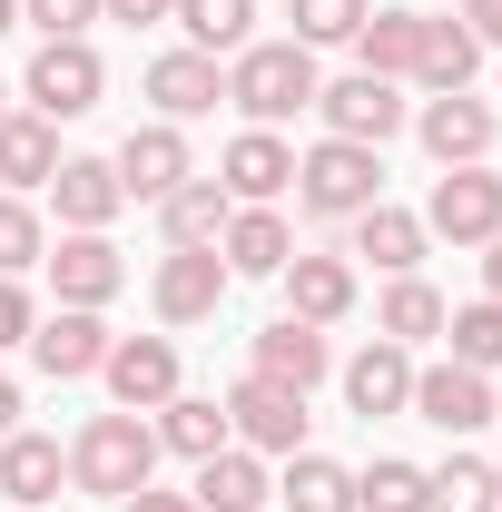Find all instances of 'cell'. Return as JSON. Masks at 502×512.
I'll list each match as a JSON object with an SVG mask.
<instances>
[{"instance_id": "1", "label": "cell", "mask_w": 502, "mask_h": 512, "mask_svg": "<svg viewBox=\"0 0 502 512\" xmlns=\"http://www.w3.org/2000/svg\"><path fill=\"white\" fill-rule=\"evenodd\" d=\"M315 50L296 40H247L237 60H227V109H247V128H286L296 109H315Z\"/></svg>"}, {"instance_id": "2", "label": "cell", "mask_w": 502, "mask_h": 512, "mask_svg": "<svg viewBox=\"0 0 502 512\" xmlns=\"http://www.w3.org/2000/svg\"><path fill=\"white\" fill-rule=\"evenodd\" d=\"M69 483L99 503H128L138 483H158V424L148 414H89L69 444Z\"/></svg>"}, {"instance_id": "3", "label": "cell", "mask_w": 502, "mask_h": 512, "mask_svg": "<svg viewBox=\"0 0 502 512\" xmlns=\"http://www.w3.org/2000/svg\"><path fill=\"white\" fill-rule=\"evenodd\" d=\"M384 197V148H355V138H315L296 158V207L306 217H365Z\"/></svg>"}, {"instance_id": "4", "label": "cell", "mask_w": 502, "mask_h": 512, "mask_svg": "<svg viewBox=\"0 0 502 512\" xmlns=\"http://www.w3.org/2000/svg\"><path fill=\"white\" fill-rule=\"evenodd\" d=\"M99 89H109V69H99L89 40H40L30 69H20V99H30L40 119H89V109H99Z\"/></svg>"}, {"instance_id": "5", "label": "cell", "mask_w": 502, "mask_h": 512, "mask_svg": "<svg viewBox=\"0 0 502 512\" xmlns=\"http://www.w3.org/2000/svg\"><path fill=\"white\" fill-rule=\"evenodd\" d=\"M315 119H325V138L384 148V138L414 119V109H404V79H375V69H355V79H325V89H315Z\"/></svg>"}, {"instance_id": "6", "label": "cell", "mask_w": 502, "mask_h": 512, "mask_svg": "<svg viewBox=\"0 0 502 512\" xmlns=\"http://www.w3.org/2000/svg\"><path fill=\"white\" fill-rule=\"evenodd\" d=\"M227 256L217 247H168L158 256V276H148V306H158V325H207L217 306H227Z\"/></svg>"}, {"instance_id": "7", "label": "cell", "mask_w": 502, "mask_h": 512, "mask_svg": "<svg viewBox=\"0 0 502 512\" xmlns=\"http://www.w3.org/2000/svg\"><path fill=\"white\" fill-rule=\"evenodd\" d=\"M424 237H453V247L502 237V178H493V158H483V168H443V178H434V197H424Z\"/></svg>"}, {"instance_id": "8", "label": "cell", "mask_w": 502, "mask_h": 512, "mask_svg": "<svg viewBox=\"0 0 502 512\" xmlns=\"http://www.w3.org/2000/svg\"><path fill=\"white\" fill-rule=\"evenodd\" d=\"M493 128L502 119L473 99V89H434V99L414 109V138H424L434 168H483V158H493Z\"/></svg>"}, {"instance_id": "9", "label": "cell", "mask_w": 502, "mask_h": 512, "mask_svg": "<svg viewBox=\"0 0 502 512\" xmlns=\"http://www.w3.org/2000/svg\"><path fill=\"white\" fill-rule=\"evenodd\" d=\"M109 168H119V188H128V197H148V207H158L168 188H188V178H197L188 128H168V119H138V128L119 138V158H109Z\"/></svg>"}, {"instance_id": "10", "label": "cell", "mask_w": 502, "mask_h": 512, "mask_svg": "<svg viewBox=\"0 0 502 512\" xmlns=\"http://www.w3.org/2000/svg\"><path fill=\"white\" fill-rule=\"evenodd\" d=\"M414 414L463 444V434L493 424V375H473V365H453V355H443V365H414Z\"/></svg>"}, {"instance_id": "11", "label": "cell", "mask_w": 502, "mask_h": 512, "mask_svg": "<svg viewBox=\"0 0 502 512\" xmlns=\"http://www.w3.org/2000/svg\"><path fill=\"white\" fill-rule=\"evenodd\" d=\"M227 434H237L247 453H306V394L247 375L237 394H227Z\"/></svg>"}, {"instance_id": "12", "label": "cell", "mask_w": 502, "mask_h": 512, "mask_svg": "<svg viewBox=\"0 0 502 512\" xmlns=\"http://www.w3.org/2000/svg\"><path fill=\"white\" fill-rule=\"evenodd\" d=\"M217 188L237 197V207H276V197L296 188V148H286L276 128H237L227 158H217Z\"/></svg>"}, {"instance_id": "13", "label": "cell", "mask_w": 502, "mask_h": 512, "mask_svg": "<svg viewBox=\"0 0 502 512\" xmlns=\"http://www.w3.org/2000/svg\"><path fill=\"white\" fill-rule=\"evenodd\" d=\"M40 266H50V286H60V306H89V316H99V306H109V296L128 286L119 247H109L99 227H69V237H60L50 256H40Z\"/></svg>"}, {"instance_id": "14", "label": "cell", "mask_w": 502, "mask_h": 512, "mask_svg": "<svg viewBox=\"0 0 502 512\" xmlns=\"http://www.w3.org/2000/svg\"><path fill=\"white\" fill-rule=\"evenodd\" d=\"M109 345H119V335L89 316V306H60V316H40V325H30V365H40L50 384L99 375V365H109Z\"/></svg>"}, {"instance_id": "15", "label": "cell", "mask_w": 502, "mask_h": 512, "mask_svg": "<svg viewBox=\"0 0 502 512\" xmlns=\"http://www.w3.org/2000/svg\"><path fill=\"white\" fill-rule=\"evenodd\" d=\"M99 375L119 394V414H158V404L178 394V345H168V335H119Z\"/></svg>"}, {"instance_id": "16", "label": "cell", "mask_w": 502, "mask_h": 512, "mask_svg": "<svg viewBox=\"0 0 502 512\" xmlns=\"http://www.w3.org/2000/svg\"><path fill=\"white\" fill-rule=\"evenodd\" d=\"M286 316H306V325H345L355 316V256H286Z\"/></svg>"}, {"instance_id": "17", "label": "cell", "mask_w": 502, "mask_h": 512, "mask_svg": "<svg viewBox=\"0 0 502 512\" xmlns=\"http://www.w3.org/2000/svg\"><path fill=\"white\" fill-rule=\"evenodd\" d=\"M256 375H266V384H286V394L325 384V375H335V345H325V325H306V316H276L266 335H256Z\"/></svg>"}, {"instance_id": "18", "label": "cell", "mask_w": 502, "mask_h": 512, "mask_svg": "<svg viewBox=\"0 0 502 512\" xmlns=\"http://www.w3.org/2000/svg\"><path fill=\"white\" fill-rule=\"evenodd\" d=\"M148 99H158L168 128H188V119H207L227 99V69L207 60V50H168V60H148Z\"/></svg>"}, {"instance_id": "19", "label": "cell", "mask_w": 502, "mask_h": 512, "mask_svg": "<svg viewBox=\"0 0 502 512\" xmlns=\"http://www.w3.org/2000/svg\"><path fill=\"white\" fill-rule=\"evenodd\" d=\"M345 404L375 424V414H404L414 404V345H365V355H345Z\"/></svg>"}, {"instance_id": "20", "label": "cell", "mask_w": 502, "mask_h": 512, "mask_svg": "<svg viewBox=\"0 0 502 512\" xmlns=\"http://www.w3.org/2000/svg\"><path fill=\"white\" fill-rule=\"evenodd\" d=\"M197 512H266L276 503V473H266V453H247V444H227V453H207L197 463Z\"/></svg>"}, {"instance_id": "21", "label": "cell", "mask_w": 502, "mask_h": 512, "mask_svg": "<svg viewBox=\"0 0 502 512\" xmlns=\"http://www.w3.org/2000/svg\"><path fill=\"white\" fill-rule=\"evenodd\" d=\"M50 207H60V227H99L109 237V217L128 207V188H119L109 158H60L50 168Z\"/></svg>"}, {"instance_id": "22", "label": "cell", "mask_w": 502, "mask_h": 512, "mask_svg": "<svg viewBox=\"0 0 502 512\" xmlns=\"http://www.w3.org/2000/svg\"><path fill=\"white\" fill-rule=\"evenodd\" d=\"M345 227H355V247L345 256H365V266H384V276H414V266H424V247H434V237H424V217H414V207H365V217H345Z\"/></svg>"}, {"instance_id": "23", "label": "cell", "mask_w": 502, "mask_h": 512, "mask_svg": "<svg viewBox=\"0 0 502 512\" xmlns=\"http://www.w3.org/2000/svg\"><path fill=\"white\" fill-rule=\"evenodd\" d=\"M217 256H227V276H286L296 227H286L276 207H237V217H227V237H217Z\"/></svg>"}, {"instance_id": "24", "label": "cell", "mask_w": 502, "mask_h": 512, "mask_svg": "<svg viewBox=\"0 0 502 512\" xmlns=\"http://www.w3.org/2000/svg\"><path fill=\"white\" fill-rule=\"evenodd\" d=\"M50 168H60V119H40V109H10L0 119V188H50Z\"/></svg>"}, {"instance_id": "25", "label": "cell", "mask_w": 502, "mask_h": 512, "mask_svg": "<svg viewBox=\"0 0 502 512\" xmlns=\"http://www.w3.org/2000/svg\"><path fill=\"white\" fill-rule=\"evenodd\" d=\"M227 404L217 394H168L158 404V453H178V463H207V453H227Z\"/></svg>"}, {"instance_id": "26", "label": "cell", "mask_w": 502, "mask_h": 512, "mask_svg": "<svg viewBox=\"0 0 502 512\" xmlns=\"http://www.w3.org/2000/svg\"><path fill=\"white\" fill-rule=\"evenodd\" d=\"M60 483H69V453L50 444V434H30V424L0 434V493H10V503H50Z\"/></svg>"}, {"instance_id": "27", "label": "cell", "mask_w": 502, "mask_h": 512, "mask_svg": "<svg viewBox=\"0 0 502 512\" xmlns=\"http://www.w3.org/2000/svg\"><path fill=\"white\" fill-rule=\"evenodd\" d=\"M227 217H237V197L217 188V178H188V188L158 197V227H168V247H217V237H227Z\"/></svg>"}, {"instance_id": "28", "label": "cell", "mask_w": 502, "mask_h": 512, "mask_svg": "<svg viewBox=\"0 0 502 512\" xmlns=\"http://www.w3.org/2000/svg\"><path fill=\"white\" fill-rule=\"evenodd\" d=\"M414 50H424V10H365V30H355V69H375V79H414Z\"/></svg>"}, {"instance_id": "29", "label": "cell", "mask_w": 502, "mask_h": 512, "mask_svg": "<svg viewBox=\"0 0 502 512\" xmlns=\"http://www.w3.org/2000/svg\"><path fill=\"white\" fill-rule=\"evenodd\" d=\"M276 503H286V512H355V473H345L335 453H286Z\"/></svg>"}, {"instance_id": "30", "label": "cell", "mask_w": 502, "mask_h": 512, "mask_svg": "<svg viewBox=\"0 0 502 512\" xmlns=\"http://www.w3.org/2000/svg\"><path fill=\"white\" fill-rule=\"evenodd\" d=\"M168 20L188 30V50H207V60H237L256 40V0H178Z\"/></svg>"}, {"instance_id": "31", "label": "cell", "mask_w": 502, "mask_h": 512, "mask_svg": "<svg viewBox=\"0 0 502 512\" xmlns=\"http://www.w3.org/2000/svg\"><path fill=\"white\" fill-rule=\"evenodd\" d=\"M473 69H483V40H473L463 20H434V10H424V50H414V79H424V89H473Z\"/></svg>"}, {"instance_id": "32", "label": "cell", "mask_w": 502, "mask_h": 512, "mask_svg": "<svg viewBox=\"0 0 502 512\" xmlns=\"http://www.w3.org/2000/svg\"><path fill=\"white\" fill-rule=\"evenodd\" d=\"M443 316H453V306H443L424 276H394L384 306H375V335H384V345H424V335H443Z\"/></svg>"}, {"instance_id": "33", "label": "cell", "mask_w": 502, "mask_h": 512, "mask_svg": "<svg viewBox=\"0 0 502 512\" xmlns=\"http://www.w3.org/2000/svg\"><path fill=\"white\" fill-rule=\"evenodd\" d=\"M453 335V365H473V375H502V296H473V306H453L443 316Z\"/></svg>"}, {"instance_id": "34", "label": "cell", "mask_w": 502, "mask_h": 512, "mask_svg": "<svg viewBox=\"0 0 502 512\" xmlns=\"http://www.w3.org/2000/svg\"><path fill=\"white\" fill-rule=\"evenodd\" d=\"M355 512H434L424 463H394V453H384L375 473H355Z\"/></svg>"}, {"instance_id": "35", "label": "cell", "mask_w": 502, "mask_h": 512, "mask_svg": "<svg viewBox=\"0 0 502 512\" xmlns=\"http://www.w3.org/2000/svg\"><path fill=\"white\" fill-rule=\"evenodd\" d=\"M365 10H375V0H286V20H296L286 40H296V50H335V40L365 30Z\"/></svg>"}, {"instance_id": "36", "label": "cell", "mask_w": 502, "mask_h": 512, "mask_svg": "<svg viewBox=\"0 0 502 512\" xmlns=\"http://www.w3.org/2000/svg\"><path fill=\"white\" fill-rule=\"evenodd\" d=\"M424 483H434V512H502V493H493V463H473V453L434 463Z\"/></svg>"}, {"instance_id": "37", "label": "cell", "mask_w": 502, "mask_h": 512, "mask_svg": "<svg viewBox=\"0 0 502 512\" xmlns=\"http://www.w3.org/2000/svg\"><path fill=\"white\" fill-rule=\"evenodd\" d=\"M40 256H50V227H40V207L0 188V276H30Z\"/></svg>"}, {"instance_id": "38", "label": "cell", "mask_w": 502, "mask_h": 512, "mask_svg": "<svg viewBox=\"0 0 502 512\" xmlns=\"http://www.w3.org/2000/svg\"><path fill=\"white\" fill-rule=\"evenodd\" d=\"M20 20H30L40 40H89V20H99V0H20Z\"/></svg>"}, {"instance_id": "39", "label": "cell", "mask_w": 502, "mask_h": 512, "mask_svg": "<svg viewBox=\"0 0 502 512\" xmlns=\"http://www.w3.org/2000/svg\"><path fill=\"white\" fill-rule=\"evenodd\" d=\"M30 325H40V296L20 276H0V345H30Z\"/></svg>"}, {"instance_id": "40", "label": "cell", "mask_w": 502, "mask_h": 512, "mask_svg": "<svg viewBox=\"0 0 502 512\" xmlns=\"http://www.w3.org/2000/svg\"><path fill=\"white\" fill-rule=\"evenodd\" d=\"M453 20H463V30H473V40H483V50H502V0H463V10H453Z\"/></svg>"}, {"instance_id": "41", "label": "cell", "mask_w": 502, "mask_h": 512, "mask_svg": "<svg viewBox=\"0 0 502 512\" xmlns=\"http://www.w3.org/2000/svg\"><path fill=\"white\" fill-rule=\"evenodd\" d=\"M178 0H99V20H128V30H148V20H168Z\"/></svg>"}, {"instance_id": "42", "label": "cell", "mask_w": 502, "mask_h": 512, "mask_svg": "<svg viewBox=\"0 0 502 512\" xmlns=\"http://www.w3.org/2000/svg\"><path fill=\"white\" fill-rule=\"evenodd\" d=\"M119 512H197V493H158V483H138Z\"/></svg>"}, {"instance_id": "43", "label": "cell", "mask_w": 502, "mask_h": 512, "mask_svg": "<svg viewBox=\"0 0 502 512\" xmlns=\"http://www.w3.org/2000/svg\"><path fill=\"white\" fill-rule=\"evenodd\" d=\"M0 434H20V384L0 375Z\"/></svg>"}, {"instance_id": "44", "label": "cell", "mask_w": 502, "mask_h": 512, "mask_svg": "<svg viewBox=\"0 0 502 512\" xmlns=\"http://www.w3.org/2000/svg\"><path fill=\"white\" fill-rule=\"evenodd\" d=\"M483 247H493L483 256V296H502V237H483Z\"/></svg>"}, {"instance_id": "45", "label": "cell", "mask_w": 502, "mask_h": 512, "mask_svg": "<svg viewBox=\"0 0 502 512\" xmlns=\"http://www.w3.org/2000/svg\"><path fill=\"white\" fill-rule=\"evenodd\" d=\"M0 30H20V0H0Z\"/></svg>"}, {"instance_id": "46", "label": "cell", "mask_w": 502, "mask_h": 512, "mask_svg": "<svg viewBox=\"0 0 502 512\" xmlns=\"http://www.w3.org/2000/svg\"><path fill=\"white\" fill-rule=\"evenodd\" d=\"M0 119H10V79H0Z\"/></svg>"}, {"instance_id": "47", "label": "cell", "mask_w": 502, "mask_h": 512, "mask_svg": "<svg viewBox=\"0 0 502 512\" xmlns=\"http://www.w3.org/2000/svg\"><path fill=\"white\" fill-rule=\"evenodd\" d=\"M493 424H502V384H493Z\"/></svg>"}, {"instance_id": "48", "label": "cell", "mask_w": 502, "mask_h": 512, "mask_svg": "<svg viewBox=\"0 0 502 512\" xmlns=\"http://www.w3.org/2000/svg\"><path fill=\"white\" fill-rule=\"evenodd\" d=\"M493 493H502V473H493Z\"/></svg>"}]
</instances>
